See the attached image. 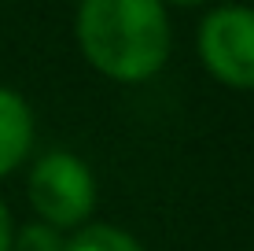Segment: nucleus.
Returning a JSON list of instances; mask_svg holds the SVG:
<instances>
[{"label": "nucleus", "mask_w": 254, "mask_h": 251, "mask_svg": "<svg viewBox=\"0 0 254 251\" xmlns=\"http://www.w3.org/2000/svg\"><path fill=\"white\" fill-rule=\"evenodd\" d=\"M74 37L92 71L118 85L151 82L173 52V26L162 0H81Z\"/></svg>", "instance_id": "nucleus-1"}, {"label": "nucleus", "mask_w": 254, "mask_h": 251, "mask_svg": "<svg viewBox=\"0 0 254 251\" xmlns=\"http://www.w3.org/2000/svg\"><path fill=\"white\" fill-rule=\"evenodd\" d=\"M26 200L37 222H48L59 233L81 229L96 211V177L81 155L48 152L33 163L26 177Z\"/></svg>", "instance_id": "nucleus-2"}, {"label": "nucleus", "mask_w": 254, "mask_h": 251, "mask_svg": "<svg viewBox=\"0 0 254 251\" xmlns=\"http://www.w3.org/2000/svg\"><path fill=\"white\" fill-rule=\"evenodd\" d=\"M195 52L214 82L251 92L254 89V7L251 4L210 7L195 30Z\"/></svg>", "instance_id": "nucleus-3"}, {"label": "nucleus", "mask_w": 254, "mask_h": 251, "mask_svg": "<svg viewBox=\"0 0 254 251\" xmlns=\"http://www.w3.org/2000/svg\"><path fill=\"white\" fill-rule=\"evenodd\" d=\"M33 148V111L15 89L0 85V181L22 167Z\"/></svg>", "instance_id": "nucleus-4"}, {"label": "nucleus", "mask_w": 254, "mask_h": 251, "mask_svg": "<svg viewBox=\"0 0 254 251\" xmlns=\"http://www.w3.org/2000/svg\"><path fill=\"white\" fill-rule=\"evenodd\" d=\"M63 251H144V244L133 237V233L107 226V222H92V226H81L74 237L66 240Z\"/></svg>", "instance_id": "nucleus-5"}, {"label": "nucleus", "mask_w": 254, "mask_h": 251, "mask_svg": "<svg viewBox=\"0 0 254 251\" xmlns=\"http://www.w3.org/2000/svg\"><path fill=\"white\" fill-rule=\"evenodd\" d=\"M63 248L66 237L48 222H26L11 237V251H63Z\"/></svg>", "instance_id": "nucleus-6"}, {"label": "nucleus", "mask_w": 254, "mask_h": 251, "mask_svg": "<svg viewBox=\"0 0 254 251\" xmlns=\"http://www.w3.org/2000/svg\"><path fill=\"white\" fill-rule=\"evenodd\" d=\"M11 237H15V222H11L7 203L0 200V251H11Z\"/></svg>", "instance_id": "nucleus-7"}, {"label": "nucleus", "mask_w": 254, "mask_h": 251, "mask_svg": "<svg viewBox=\"0 0 254 251\" xmlns=\"http://www.w3.org/2000/svg\"><path fill=\"white\" fill-rule=\"evenodd\" d=\"M210 0H162V7L170 11V7H206Z\"/></svg>", "instance_id": "nucleus-8"}, {"label": "nucleus", "mask_w": 254, "mask_h": 251, "mask_svg": "<svg viewBox=\"0 0 254 251\" xmlns=\"http://www.w3.org/2000/svg\"><path fill=\"white\" fill-rule=\"evenodd\" d=\"M251 4H254V0H251Z\"/></svg>", "instance_id": "nucleus-9"}]
</instances>
